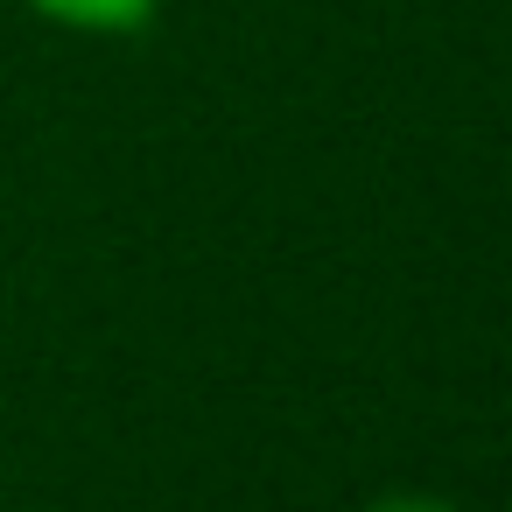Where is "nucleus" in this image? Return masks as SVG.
I'll list each match as a JSON object with an SVG mask.
<instances>
[{"label": "nucleus", "mask_w": 512, "mask_h": 512, "mask_svg": "<svg viewBox=\"0 0 512 512\" xmlns=\"http://www.w3.org/2000/svg\"><path fill=\"white\" fill-rule=\"evenodd\" d=\"M36 8L78 29H141L155 15V0H36Z\"/></svg>", "instance_id": "1"}, {"label": "nucleus", "mask_w": 512, "mask_h": 512, "mask_svg": "<svg viewBox=\"0 0 512 512\" xmlns=\"http://www.w3.org/2000/svg\"><path fill=\"white\" fill-rule=\"evenodd\" d=\"M372 512H449L442 498H386V505H372Z\"/></svg>", "instance_id": "2"}]
</instances>
